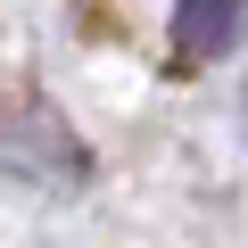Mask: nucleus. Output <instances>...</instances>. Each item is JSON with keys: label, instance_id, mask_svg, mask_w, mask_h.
Instances as JSON below:
<instances>
[{"label": "nucleus", "instance_id": "obj_1", "mask_svg": "<svg viewBox=\"0 0 248 248\" xmlns=\"http://www.w3.org/2000/svg\"><path fill=\"white\" fill-rule=\"evenodd\" d=\"M0 166L33 182H83V141L42 99H25V108H0Z\"/></svg>", "mask_w": 248, "mask_h": 248}, {"label": "nucleus", "instance_id": "obj_2", "mask_svg": "<svg viewBox=\"0 0 248 248\" xmlns=\"http://www.w3.org/2000/svg\"><path fill=\"white\" fill-rule=\"evenodd\" d=\"M240 33H248V9H232V0H182V9H174V58L182 66L223 58Z\"/></svg>", "mask_w": 248, "mask_h": 248}]
</instances>
